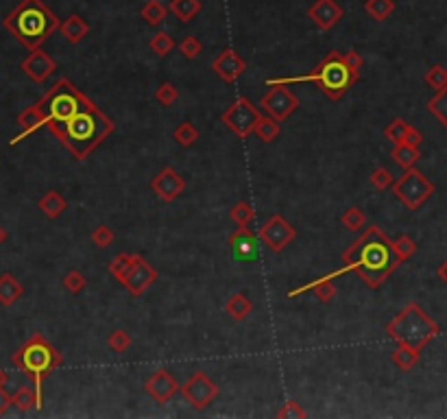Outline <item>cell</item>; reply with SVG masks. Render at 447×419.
Instances as JSON below:
<instances>
[{"instance_id":"obj_1","label":"cell","mask_w":447,"mask_h":419,"mask_svg":"<svg viewBox=\"0 0 447 419\" xmlns=\"http://www.w3.org/2000/svg\"><path fill=\"white\" fill-rule=\"evenodd\" d=\"M340 260L342 267L338 271L323 275L321 279L334 282L336 277L345 273H356L364 282V286L371 291L380 288L389 279V275L401 265L393 251V241L378 225H369L364 230L358 241H354L349 249L342 251Z\"/></svg>"},{"instance_id":"obj_2","label":"cell","mask_w":447,"mask_h":419,"mask_svg":"<svg viewBox=\"0 0 447 419\" xmlns=\"http://www.w3.org/2000/svg\"><path fill=\"white\" fill-rule=\"evenodd\" d=\"M114 129L116 125L112 118H107L94 103L70 118L68 123L55 127L51 133L59 138V142L74 155V159L84 162L100 142H105L114 133Z\"/></svg>"},{"instance_id":"obj_3","label":"cell","mask_w":447,"mask_h":419,"mask_svg":"<svg viewBox=\"0 0 447 419\" xmlns=\"http://www.w3.org/2000/svg\"><path fill=\"white\" fill-rule=\"evenodd\" d=\"M3 27L29 51L39 48L46 39L59 31V20L42 0H20V5L3 20Z\"/></svg>"},{"instance_id":"obj_4","label":"cell","mask_w":447,"mask_h":419,"mask_svg":"<svg viewBox=\"0 0 447 419\" xmlns=\"http://www.w3.org/2000/svg\"><path fill=\"white\" fill-rule=\"evenodd\" d=\"M308 81L316 84L330 101H340V98L347 94V90H352V86L360 81V72H356L347 62H345L342 53L330 51L312 72L301 74V77L269 79L267 86H277V84L291 86V84H308Z\"/></svg>"},{"instance_id":"obj_5","label":"cell","mask_w":447,"mask_h":419,"mask_svg":"<svg viewBox=\"0 0 447 419\" xmlns=\"http://www.w3.org/2000/svg\"><path fill=\"white\" fill-rule=\"evenodd\" d=\"M384 332L395 343L423 350L432 338L441 334V326L417 302H411L384 326Z\"/></svg>"},{"instance_id":"obj_6","label":"cell","mask_w":447,"mask_h":419,"mask_svg":"<svg viewBox=\"0 0 447 419\" xmlns=\"http://www.w3.org/2000/svg\"><path fill=\"white\" fill-rule=\"evenodd\" d=\"M11 361L20 371L27 373L33 380V389L37 391L39 404L44 406V397H42L44 378L53 373L57 367H62L64 356L59 354L42 334H33L29 341L13 354Z\"/></svg>"},{"instance_id":"obj_7","label":"cell","mask_w":447,"mask_h":419,"mask_svg":"<svg viewBox=\"0 0 447 419\" xmlns=\"http://www.w3.org/2000/svg\"><path fill=\"white\" fill-rule=\"evenodd\" d=\"M39 109L46 116V127L53 131L55 127L68 123L79 112L94 105L90 98L76 90L68 79H59V81L37 101Z\"/></svg>"},{"instance_id":"obj_8","label":"cell","mask_w":447,"mask_h":419,"mask_svg":"<svg viewBox=\"0 0 447 419\" xmlns=\"http://www.w3.org/2000/svg\"><path fill=\"white\" fill-rule=\"evenodd\" d=\"M434 184L425 177L419 168H408L403 171V175L399 179H395L393 184V194L397 201H401L408 210H419L428 199L434 194Z\"/></svg>"},{"instance_id":"obj_9","label":"cell","mask_w":447,"mask_h":419,"mask_svg":"<svg viewBox=\"0 0 447 419\" xmlns=\"http://www.w3.org/2000/svg\"><path fill=\"white\" fill-rule=\"evenodd\" d=\"M260 112L258 107L249 101L247 96H238L236 101L220 114V123L229 127L238 138H249L255 129V123L260 121Z\"/></svg>"},{"instance_id":"obj_10","label":"cell","mask_w":447,"mask_h":419,"mask_svg":"<svg viewBox=\"0 0 447 419\" xmlns=\"http://www.w3.org/2000/svg\"><path fill=\"white\" fill-rule=\"evenodd\" d=\"M179 393L194 411H206L216 400L218 387H216V383L212 380L208 373L196 371V373H192L188 378L184 385L179 387Z\"/></svg>"},{"instance_id":"obj_11","label":"cell","mask_w":447,"mask_h":419,"mask_svg":"<svg viewBox=\"0 0 447 419\" xmlns=\"http://www.w3.org/2000/svg\"><path fill=\"white\" fill-rule=\"evenodd\" d=\"M260 107L269 116H273L275 121L283 123L299 107V98L288 86L277 84V86H269V92L260 98Z\"/></svg>"},{"instance_id":"obj_12","label":"cell","mask_w":447,"mask_h":419,"mask_svg":"<svg viewBox=\"0 0 447 419\" xmlns=\"http://www.w3.org/2000/svg\"><path fill=\"white\" fill-rule=\"evenodd\" d=\"M258 236L271 251L281 253L297 238V230L281 214H273L269 221L258 230Z\"/></svg>"},{"instance_id":"obj_13","label":"cell","mask_w":447,"mask_h":419,"mask_svg":"<svg viewBox=\"0 0 447 419\" xmlns=\"http://www.w3.org/2000/svg\"><path fill=\"white\" fill-rule=\"evenodd\" d=\"M157 277H159V273H157L140 253H135L133 267H131V271L127 273V277L123 279V286H125L133 297H140V295H145V293L157 282Z\"/></svg>"},{"instance_id":"obj_14","label":"cell","mask_w":447,"mask_h":419,"mask_svg":"<svg viewBox=\"0 0 447 419\" xmlns=\"http://www.w3.org/2000/svg\"><path fill=\"white\" fill-rule=\"evenodd\" d=\"M20 70H22L33 84H44L46 79L57 70V62H55V59L46 51H42V46H39V48H33L22 59V64H20Z\"/></svg>"},{"instance_id":"obj_15","label":"cell","mask_w":447,"mask_h":419,"mask_svg":"<svg viewBox=\"0 0 447 419\" xmlns=\"http://www.w3.org/2000/svg\"><path fill=\"white\" fill-rule=\"evenodd\" d=\"M151 190L161 199V201L173 204L175 199L186 190V179L181 177L173 166H166L151 179Z\"/></svg>"},{"instance_id":"obj_16","label":"cell","mask_w":447,"mask_h":419,"mask_svg":"<svg viewBox=\"0 0 447 419\" xmlns=\"http://www.w3.org/2000/svg\"><path fill=\"white\" fill-rule=\"evenodd\" d=\"M245 70H247V62L234 48L220 51L212 62V72H216V77L225 84H236L238 79L245 74Z\"/></svg>"},{"instance_id":"obj_17","label":"cell","mask_w":447,"mask_h":419,"mask_svg":"<svg viewBox=\"0 0 447 419\" xmlns=\"http://www.w3.org/2000/svg\"><path fill=\"white\" fill-rule=\"evenodd\" d=\"M227 245L232 247L234 258L240 262L258 260L260 258V236L255 232H251L249 227H238L227 238Z\"/></svg>"},{"instance_id":"obj_18","label":"cell","mask_w":447,"mask_h":419,"mask_svg":"<svg viewBox=\"0 0 447 419\" xmlns=\"http://www.w3.org/2000/svg\"><path fill=\"white\" fill-rule=\"evenodd\" d=\"M145 391L153 397L157 404H168L179 391V383L168 369H157L145 383Z\"/></svg>"},{"instance_id":"obj_19","label":"cell","mask_w":447,"mask_h":419,"mask_svg":"<svg viewBox=\"0 0 447 419\" xmlns=\"http://www.w3.org/2000/svg\"><path fill=\"white\" fill-rule=\"evenodd\" d=\"M342 15H345V11L336 0H314L312 7L308 9V18L321 31L334 29L342 20Z\"/></svg>"},{"instance_id":"obj_20","label":"cell","mask_w":447,"mask_h":419,"mask_svg":"<svg viewBox=\"0 0 447 419\" xmlns=\"http://www.w3.org/2000/svg\"><path fill=\"white\" fill-rule=\"evenodd\" d=\"M18 125H20V131L15 138H11V142L9 145H18L20 140H25L27 135H31L33 131H37L39 127H46V116H44V112L39 109V105L35 103V105H31V107H27L22 114L18 116Z\"/></svg>"},{"instance_id":"obj_21","label":"cell","mask_w":447,"mask_h":419,"mask_svg":"<svg viewBox=\"0 0 447 419\" xmlns=\"http://www.w3.org/2000/svg\"><path fill=\"white\" fill-rule=\"evenodd\" d=\"M59 33H62V37L66 39L68 44H79L81 39H84L90 33V25L79 13H72V15H68L64 22H62V27H59Z\"/></svg>"},{"instance_id":"obj_22","label":"cell","mask_w":447,"mask_h":419,"mask_svg":"<svg viewBox=\"0 0 447 419\" xmlns=\"http://www.w3.org/2000/svg\"><path fill=\"white\" fill-rule=\"evenodd\" d=\"M22 295H25V288H22V284H20V279L15 275H11V273L0 275V304L11 306Z\"/></svg>"},{"instance_id":"obj_23","label":"cell","mask_w":447,"mask_h":419,"mask_svg":"<svg viewBox=\"0 0 447 419\" xmlns=\"http://www.w3.org/2000/svg\"><path fill=\"white\" fill-rule=\"evenodd\" d=\"M421 358V350H415L411 345L397 343V350L391 354V363L399 369V371H413Z\"/></svg>"},{"instance_id":"obj_24","label":"cell","mask_w":447,"mask_h":419,"mask_svg":"<svg viewBox=\"0 0 447 419\" xmlns=\"http://www.w3.org/2000/svg\"><path fill=\"white\" fill-rule=\"evenodd\" d=\"M225 312L234 319V321H245V319L253 312V304L245 293H234L227 299Z\"/></svg>"},{"instance_id":"obj_25","label":"cell","mask_w":447,"mask_h":419,"mask_svg":"<svg viewBox=\"0 0 447 419\" xmlns=\"http://www.w3.org/2000/svg\"><path fill=\"white\" fill-rule=\"evenodd\" d=\"M37 208L44 212V216H48V218H59L64 212H66V208H68V201L66 199L59 194L57 190H48L42 199H39L37 201Z\"/></svg>"},{"instance_id":"obj_26","label":"cell","mask_w":447,"mask_h":419,"mask_svg":"<svg viewBox=\"0 0 447 419\" xmlns=\"http://www.w3.org/2000/svg\"><path fill=\"white\" fill-rule=\"evenodd\" d=\"M391 157H393V162H395L399 168L408 171V168H413V166L419 162L421 153H419L417 147H411V145H406V142H397V145L393 147V151H391Z\"/></svg>"},{"instance_id":"obj_27","label":"cell","mask_w":447,"mask_h":419,"mask_svg":"<svg viewBox=\"0 0 447 419\" xmlns=\"http://www.w3.org/2000/svg\"><path fill=\"white\" fill-rule=\"evenodd\" d=\"M201 0H171L168 11L179 20V22H190L201 13Z\"/></svg>"},{"instance_id":"obj_28","label":"cell","mask_w":447,"mask_h":419,"mask_svg":"<svg viewBox=\"0 0 447 419\" xmlns=\"http://www.w3.org/2000/svg\"><path fill=\"white\" fill-rule=\"evenodd\" d=\"M166 15H168V7H164V3H159V0H147L140 9V18L151 27L161 25L166 20Z\"/></svg>"},{"instance_id":"obj_29","label":"cell","mask_w":447,"mask_h":419,"mask_svg":"<svg viewBox=\"0 0 447 419\" xmlns=\"http://www.w3.org/2000/svg\"><path fill=\"white\" fill-rule=\"evenodd\" d=\"M13 406L20 411V413H29L33 408H42V404H39V397H37V391L31 389V387H20L13 395Z\"/></svg>"},{"instance_id":"obj_30","label":"cell","mask_w":447,"mask_h":419,"mask_svg":"<svg viewBox=\"0 0 447 419\" xmlns=\"http://www.w3.org/2000/svg\"><path fill=\"white\" fill-rule=\"evenodd\" d=\"M253 133L258 135L260 142H273V140L281 133V127H279V121H275L273 116H260V121L255 123V129Z\"/></svg>"},{"instance_id":"obj_31","label":"cell","mask_w":447,"mask_h":419,"mask_svg":"<svg viewBox=\"0 0 447 419\" xmlns=\"http://www.w3.org/2000/svg\"><path fill=\"white\" fill-rule=\"evenodd\" d=\"M397 5L395 0H367L364 3V11H367L375 22H386L393 13H395Z\"/></svg>"},{"instance_id":"obj_32","label":"cell","mask_w":447,"mask_h":419,"mask_svg":"<svg viewBox=\"0 0 447 419\" xmlns=\"http://www.w3.org/2000/svg\"><path fill=\"white\" fill-rule=\"evenodd\" d=\"M133 260H135V253H118L114 260L107 265V271L114 279H118L120 284H123V279L127 277V273L131 271L133 267Z\"/></svg>"},{"instance_id":"obj_33","label":"cell","mask_w":447,"mask_h":419,"mask_svg":"<svg viewBox=\"0 0 447 419\" xmlns=\"http://www.w3.org/2000/svg\"><path fill=\"white\" fill-rule=\"evenodd\" d=\"M199 138H201V131H199L190 121L179 123L177 129L173 131V140H175V142H177L179 147H184V149H190Z\"/></svg>"},{"instance_id":"obj_34","label":"cell","mask_w":447,"mask_h":419,"mask_svg":"<svg viewBox=\"0 0 447 419\" xmlns=\"http://www.w3.org/2000/svg\"><path fill=\"white\" fill-rule=\"evenodd\" d=\"M428 112L447 129V86L443 90H436V94L428 101Z\"/></svg>"},{"instance_id":"obj_35","label":"cell","mask_w":447,"mask_h":419,"mask_svg":"<svg viewBox=\"0 0 447 419\" xmlns=\"http://www.w3.org/2000/svg\"><path fill=\"white\" fill-rule=\"evenodd\" d=\"M149 48H151L157 57H166V55H171V53L177 48V44H175V39L171 37V33H166V31H157V33L151 37Z\"/></svg>"},{"instance_id":"obj_36","label":"cell","mask_w":447,"mask_h":419,"mask_svg":"<svg viewBox=\"0 0 447 419\" xmlns=\"http://www.w3.org/2000/svg\"><path fill=\"white\" fill-rule=\"evenodd\" d=\"M229 216H232V221L238 227H249L253 223V218H255V210H253V206L249 201H238L229 210Z\"/></svg>"},{"instance_id":"obj_37","label":"cell","mask_w":447,"mask_h":419,"mask_svg":"<svg viewBox=\"0 0 447 419\" xmlns=\"http://www.w3.org/2000/svg\"><path fill=\"white\" fill-rule=\"evenodd\" d=\"M340 223L345 230H349V232H360L364 225H367V216H364V212L358 208V206H352L342 212L340 216Z\"/></svg>"},{"instance_id":"obj_38","label":"cell","mask_w":447,"mask_h":419,"mask_svg":"<svg viewBox=\"0 0 447 419\" xmlns=\"http://www.w3.org/2000/svg\"><path fill=\"white\" fill-rule=\"evenodd\" d=\"M393 251L399 258V262H406V260H411V258L415 255L417 243L413 241L408 234H401L399 238H395V241H393Z\"/></svg>"},{"instance_id":"obj_39","label":"cell","mask_w":447,"mask_h":419,"mask_svg":"<svg viewBox=\"0 0 447 419\" xmlns=\"http://www.w3.org/2000/svg\"><path fill=\"white\" fill-rule=\"evenodd\" d=\"M423 81L428 88L432 90H443L447 86V68L441 66V64H434L428 68V72L423 74Z\"/></svg>"},{"instance_id":"obj_40","label":"cell","mask_w":447,"mask_h":419,"mask_svg":"<svg viewBox=\"0 0 447 419\" xmlns=\"http://www.w3.org/2000/svg\"><path fill=\"white\" fill-rule=\"evenodd\" d=\"M413 125L411 123H406L403 118H395V121L384 129V138L386 140H391L393 145H397V142H403V138H406V133H408V129H411Z\"/></svg>"},{"instance_id":"obj_41","label":"cell","mask_w":447,"mask_h":419,"mask_svg":"<svg viewBox=\"0 0 447 419\" xmlns=\"http://www.w3.org/2000/svg\"><path fill=\"white\" fill-rule=\"evenodd\" d=\"M107 345L112 352H118V354H123L131 347V334L127 330H114L109 336H107Z\"/></svg>"},{"instance_id":"obj_42","label":"cell","mask_w":447,"mask_h":419,"mask_svg":"<svg viewBox=\"0 0 447 419\" xmlns=\"http://www.w3.org/2000/svg\"><path fill=\"white\" fill-rule=\"evenodd\" d=\"M179 98V90L171 84V81H164L157 90H155V101L159 105H164V107H171L175 101Z\"/></svg>"},{"instance_id":"obj_43","label":"cell","mask_w":447,"mask_h":419,"mask_svg":"<svg viewBox=\"0 0 447 419\" xmlns=\"http://www.w3.org/2000/svg\"><path fill=\"white\" fill-rule=\"evenodd\" d=\"M64 288L66 291H70L72 295H79L81 291L86 288V284H88V279H86V275L81 273V271H76V269H72V271H68L66 275H64Z\"/></svg>"},{"instance_id":"obj_44","label":"cell","mask_w":447,"mask_h":419,"mask_svg":"<svg viewBox=\"0 0 447 419\" xmlns=\"http://www.w3.org/2000/svg\"><path fill=\"white\" fill-rule=\"evenodd\" d=\"M369 182H371V186H373L375 190H386V188H393L395 177L391 175L389 168H382V166H380V168H375V171L371 173Z\"/></svg>"},{"instance_id":"obj_45","label":"cell","mask_w":447,"mask_h":419,"mask_svg":"<svg viewBox=\"0 0 447 419\" xmlns=\"http://www.w3.org/2000/svg\"><path fill=\"white\" fill-rule=\"evenodd\" d=\"M179 51H181V55H184L186 59H196L203 53V44L199 42L196 35H186L184 39H181Z\"/></svg>"},{"instance_id":"obj_46","label":"cell","mask_w":447,"mask_h":419,"mask_svg":"<svg viewBox=\"0 0 447 419\" xmlns=\"http://www.w3.org/2000/svg\"><path fill=\"white\" fill-rule=\"evenodd\" d=\"M114 230L109 225H98L94 232H92V243L98 247V249H105L114 243Z\"/></svg>"},{"instance_id":"obj_47","label":"cell","mask_w":447,"mask_h":419,"mask_svg":"<svg viewBox=\"0 0 447 419\" xmlns=\"http://www.w3.org/2000/svg\"><path fill=\"white\" fill-rule=\"evenodd\" d=\"M277 417L279 419H306V411L301 408V404L299 402H295V400H288L286 404H283L279 411H277Z\"/></svg>"},{"instance_id":"obj_48","label":"cell","mask_w":447,"mask_h":419,"mask_svg":"<svg viewBox=\"0 0 447 419\" xmlns=\"http://www.w3.org/2000/svg\"><path fill=\"white\" fill-rule=\"evenodd\" d=\"M342 57H345V62H347L356 72H360L362 70V66H364V59H362V55L358 53V51H347V53H342Z\"/></svg>"},{"instance_id":"obj_49","label":"cell","mask_w":447,"mask_h":419,"mask_svg":"<svg viewBox=\"0 0 447 419\" xmlns=\"http://www.w3.org/2000/svg\"><path fill=\"white\" fill-rule=\"evenodd\" d=\"M403 142L419 149V147H421V142H423V133H421L417 127H411V129H408V133H406V138H403Z\"/></svg>"},{"instance_id":"obj_50","label":"cell","mask_w":447,"mask_h":419,"mask_svg":"<svg viewBox=\"0 0 447 419\" xmlns=\"http://www.w3.org/2000/svg\"><path fill=\"white\" fill-rule=\"evenodd\" d=\"M9 406H13V400H11V395L0 387V417H3L7 411H9Z\"/></svg>"},{"instance_id":"obj_51","label":"cell","mask_w":447,"mask_h":419,"mask_svg":"<svg viewBox=\"0 0 447 419\" xmlns=\"http://www.w3.org/2000/svg\"><path fill=\"white\" fill-rule=\"evenodd\" d=\"M436 275H439V279H441V282L447 286V258H445V260L439 265V269H436Z\"/></svg>"},{"instance_id":"obj_52","label":"cell","mask_w":447,"mask_h":419,"mask_svg":"<svg viewBox=\"0 0 447 419\" xmlns=\"http://www.w3.org/2000/svg\"><path fill=\"white\" fill-rule=\"evenodd\" d=\"M7 241V230L3 227V225H0V245H3Z\"/></svg>"},{"instance_id":"obj_53","label":"cell","mask_w":447,"mask_h":419,"mask_svg":"<svg viewBox=\"0 0 447 419\" xmlns=\"http://www.w3.org/2000/svg\"><path fill=\"white\" fill-rule=\"evenodd\" d=\"M5 385H7V373L0 369V387H5Z\"/></svg>"}]
</instances>
